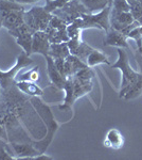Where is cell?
<instances>
[{"mask_svg":"<svg viewBox=\"0 0 142 160\" xmlns=\"http://www.w3.org/2000/svg\"><path fill=\"white\" fill-rule=\"evenodd\" d=\"M31 105L33 106L34 110L36 111L39 118L43 120V122L47 126V135L45 138L40 141L32 142V144L35 146L40 153H45L46 149L48 148V146L50 145V143L53 140V137L55 135V132L58 129V123L55 121L54 115L51 111V108L48 105H46L45 102H43V100L39 98V96H33L30 98Z\"/></svg>","mask_w":142,"mask_h":160,"instance_id":"6da1fadb","label":"cell"},{"mask_svg":"<svg viewBox=\"0 0 142 160\" xmlns=\"http://www.w3.org/2000/svg\"><path fill=\"white\" fill-rule=\"evenodd\" d=\"M25 8L14 0H0V15L2 18V26L11 31L25 24L24 13Z\"/></svg>","mask_w":142,"mask_h":160,"instance_id":"7a4b0ae2","label":"cell"},{"mask_svg":"<svg viewBox=\"0 0 142 160\" xmlns=\"http://www.w3.org/2000/svg\"><path fill=\"white\" fill-rule=\"evenodd\" d=\"M118 60L115 64H112V68H119L122 72V82H121V90L119 93V97L123 98L125 92L134 82L140 76V73L135 72L130 65L127 53L123 48H118Z\"/></svg>","mask_w":142,"mask_h":160,"instance_id":"3957f363","label":"cell"},{"mask_svg":"<svg viewBox=\"0 0 142 160\" xmlns=\"http://www.w3.org/2000/svg\"><path fill=\"white\" fill-rule=\"evenodd\" d=\"M110 10H112V6L108 4L106 8H104L100 12L95 13V14H94V13L83 14L80 18L74 20L73 24L82 30L87 29V28H98V29L105 30V32H106L110 28Z\"/></svg>","mask_w":142,"mask_h":160,"instance_id":"277c9868","label":"cell"},{"mask_svg":"<svg viewBox=\"0 0 142 160\" xmlns=\"http://www.w3.org/2000/svg\"><path fill=\"white\" fill-rule=\"evenodd\" d=\"M52 17V13L47 12L43 7H33L24 13L25 24L33 33L36 31H45Z\"/></svg>","mask_w":142,"mask_h":160,"instance_id":"5b68a950","label":"cell"},{"mask_svg":"<svg viewBox=\"0 0 142 160\" xmlns=\"http://www.w3.org/2000/svg\"><path fill=\"white\" fill-rule=\"evenodd\" d=\"M86 13L90 12L80 0H71L63 8L55 10L52 14L64 20L67 25H70L71 22H73L74 20L80 18L82 15L86 14Z\"/></svg>","mask_w":142,"mask_h":160,"instance_id":"8992f818","label":"cell"},{"mask_svg":"<svg viewBox=\"0 0 142 160\" xmlns=\"http://www.w3.org/2000/svg\"><path fill=\"white\" fill-rule=\"evenodd\" d=\"M33 63V60H31L30 56H28L25 51H22L17 58V61L15 63V65L13 66L11 69L7 72L0 71V87L1 89L7 90L9 89L12 84L16 83L15 82V76L19 71L24 69L25 68L29 66L30 64Z\"/></svg>","mask_w":142,"mask_h":160,"instance_id":"52a82bcc","label":"cell"},{"mask_svg":"<svg viewBox=\"0 0 142 160\" xmlns=\"http://www.w3.org/2000/svg\"><path fill=\"white\" fill-rule=\"evenodd\" d=\"M67 26L68 25L64 20L53 15V17L49 22L47 29L45 30L46 34L49 38V42L51 44L68 42L70 38H69L68 33H67Z\"/></svg>","mask_w":142,"mask_h":160,"instance_id":"ba28073f","label":"cell"},{"mask_svg":"<svg viewBox=\"0 0 142 160\" xmlns=\"http://www.w3.org/2000/svg\"><path fill=\"white\" fill-rule=\"evenodd\" d=\"M9 33L16 38V42L19 46H21L22 49L28 56L32 55V38L33 32L29 29L25 24H22L14 30L9 31Z\"/></svg>","mask_w":142,"mask_h":160,"instance_id":"9c48e42d","label":"cell"},{"mask_svg":"<svg viewBox=\"0 0 142 160\" xmlns=\"http://www.w3.org/2000/svg\"><path fill=\"white\" fill-rule=\"evenodd\" d=\"M12 148L14 151L15 155H16V159H30V160H35L36 157L40 154L37 148L32 144V141H30V143H13L11 144Z\"/></svg>","mask_w":142,"mask_h":160,"instance_id":"30bf717a","label":"cell"},{"mask_svg":"<svg viewBox=\"0 0 142 160\" xmlns=\"http://www.w3.org/2000/svg\"><path fill=\"white\" fill-rule=\"evenodd\" d=\"M51 43L45 31H36L32 38V53H40L44 57L48 56Z\"/></svg>","mask_w":142,"mask_h":160,"instance_id":"8fae6325","label":"cell"},{"mask_svg":"<svg viewBox=\"0 0 142 160\" xmlns=\"http://www.w3.org/2000/svg\"><path fill=\"white\" fill-rule=\"evenodd\" d=\"M104 45L106 46H115L118 48H128L127 38L120 31L113 29L110 27L108 31H106V35L104 38Z\"/></svg>","mask_w":142,"mask_h":160,"instance_id":"7c38bea8","label":"cell"},{"mask_svg":"<svg viewBox=\"0 0 142 160\" xmlns=\"http://www.w3.org/2000/svg\"><path fill=\"white\" fill-rule=\"evenodd\" d=\"M46 62H47V73L48 76L50 78L51 82L54 84V87H56L57 89L63 90L64 84H65L66 78L64 76H62V74L58 72V69L56 68L55 64H54V59L50 56H46Z\"/></svg>","mask_w":142,"mask_h":160,"instance_id":"4fadbf2b","label":"cell"},{"mask_svg":"<svg viewBox=\"0 0 142 160\" xmlns=\"http://www.w3.org/2000/svg\"><path fill=\"white\" fill-rule=\"evenodd\" d=\"M124 142V137L121 133V131L118 130L117 128H112L110 130H108L104 141V145L112 149H120L123 148Z\"/></svg>","mask_w":142,"mask_h":160,"instance_id":"5bb4252c","label":"cell"},{"mask_svg":"<svg viewBox=\"0 0 142 160\" xmlns=\"http://www.w3.org/2000/svg\"><path fill=\"white\" fill-rule=\"evenodd\" d=\"M63 90L66 93L65 99H64V104L59 105L58 108L61 110L70 109L72 107V105H73V102H76V98H74V87H73V79H72V76L67 77L66 78Z\"/></svg>","mask_w":142,"mask_h":160,"instance_id":"9a60e30c","label":"cell"},{"mask_svg":"<svg viewBox=\"0 0 142 160\" xmlns=\"http://www.w3.org/2000/svg\"><path fill=\"white\" fill-rule=\"evenodd\" d=\"M16 88L20 92L29 95V96H42L44 94V91L40 89L35 82H29V81H19L16 82Z\"/></svg>","mask_w":142,"mask_h":160,"instance_id":"2e32d148","label":"cell"},{"mask_svg":"<svg viewBox=\"0 0 142 160\" xmlns=\"http://www.w3.org/2000/svg\"><path fill=\"white\" fill-rule=\"evenodd\" d=\"M69 55H71V53L68 48V45H67V42L51 44L50 45L48 56L52 57L53 59H66Z\"/></svg>","mask_w":142,"mask_h":160,"instance_id":"e0dca14e","label":"cell"},{"mask_svg":"<svg viewBox=\"0 0 142 160\" xmlns=\"http://www.w3.org/2000/svg\"><path fill=\"white\" fill-rule=\"evenodd\" d=\"M72 79H73L74 98H76V100L91 91V89H92L91 81H83V80H79L73 76H72Z\"/></svg>","mask_w":142,"mask_h":160,"instance_id":"ac0fdd59","label":"cell"},{"mask_svg":"<svg viewBox=\"0 0 142 160\" xmlns=\"http://www.w3.org/2000/svg\"><path fill=\"white\" fill-rule=\"evenodd\" d=\"M107 64L110 65V62L108 60V58L104 53L100 52L99 50L94 49L91 52L89 53L88 58L86 60V64L88 65V68H94V66L99 65V64Z\"/></svg>","mask_w":142,"mask_h":160,"instance_id":"d6986e66","label":"cell"},{"mask_svg":"<svg viewBox=\"0 0 142 160\" xmlns=\"http://www.w3.org/2000/svg\"><path fill=\"white\" fill-rule=\"evenodd\" d=\"M39 79V73H38V66L25 72H18L15 76V82L19 81H29V82H36Z\"/></svg>","mask_w":142,"mask_h":160,"instance_id":"ffe728a7","label":"cell"},{"mask_svg":"<svg viewBox=\"0 0 142 160\" xmlns=\"http://www.w3.org/2000/svg\"><path fill=\"white\" fill-rule=\"evenodd\" d=\"M141 94H142V74H140L138 79L128 88L127 91L125 92L124 96H123V98L126 100L134 99L136 97L140 96Z\"/></svg>","mask_w":142,"mask_h":160,"instance_id":"44dd1931","label":"cell"},{"mask_svg":"<svg viewBox=\"0 0 142 160\" xmlns=\"http://www.w3.org/2000/svg\"><path fill=\"white\" fill-rule=\"evenodd\" d=\"M80 1L88 9L90 13H94V11L100 12L108 6L107 0H80Z\"/></svg>","mask_w":142,"mask_h":160,"instance_id":"7402d4cb","label":"cell"},{"mask_svg":"<svg viewBox=\"0 0 142 160\" xmlns=\"http://www.w3.org/2000/svg\"><path fill=\"white\" fill-rule=\"evenodd\" d=\"M94 50V48L91 47V46H89L87 43L85 42H80L79 46H77V48L76 49L72 55L77 57L79 59H81L82 61H84L85 63H86V60L87 58H88L89 53L91 52V51Z\"/></svg>","mask_w":142,"mask_h":160,"instance_id":"603a6c76","label":"cell"},{"mask_svg":"<svg viewBox=\"0 0 142 160\" xmlns=\"http://www.w3.org/2000/svg\"><path fill=\"white\" fill-rule=\"evenodd\" d=\"M69 1H71V0H46V4L44 8L47 12L53 13L55 10L63 8Z\"/></svg>","mask_w":142,"mask_h":160,"instance_id":"cb8c5ba5","label":"cell"},{"mask_svg":"<svg viewBox=\"0 0 142 160\" xmlns=\"http://www.w3.org/2000/svg\"><path fill=\"white\" fill-rule=\"evenodd\" d=\"M131 14L133 15L134 20L142 26V6L138 2V0L135 3L131 4Z\"/></svg>","mask_w":142,"mask_h":160,"instance_id":"d4e9b609","label":"cell"},{"mask_svg":"<svg viewBox=\"0 0 142 160\" xmlns=\"http://www.w3.org/2000/svg\"><path fill=\"white\" fill-rule=\"evenodd\" d=\"M94 76V73L92 72L91 68H82L73 75V77H76V79L83 80V81H91V79Z\"/></svg>","mask_w":142,"mask_h":160,"instance_id":"484cf974","label":"cell"},{"mask_svg":"<svg viewBox=\"0 0 142 160\" xmlns=\"http://www.w3.org/2000/svg\"><path fill=\"white\" fill-rule=\"evenodd\" d=\"M112 9L117 12H131V4L126 0H113Z\"/></svg>","mask_w":142,"mask_h":160,"instance_id":"4316f807","label":"cell"},{"mask_svg":"<svg viewBox=\"0 0 142 160\" xmlns=\"http://www.w3.org/2000/svg\"><path fill=\"white\" fill-rule=\"evenodd\" d=\"M127 38H133L134 41H136L137 43V47L140 52H142V34L139 30V26H137L136 28H134L133 30L131 31L130 33L127 34Z\"/></svg>","mask_w":142,"mask_h":160,"instance_id":"83f0119b","label":"cell"},{"mask_svg":"<svg viewBox=\"0 0 142 160\" xmlns=\"http://www.w3.org/2000/svg\"><path fill=\"white\" fill-rule=\"evenodd\" d=\"M81 32H82V29L77 28L73 22H71L70 25L67 26V33H68L69 38H80Z\"/></svg>","mask_w":142,"mask_h":160,"instance_id":"f1b7e54d","label":"cell"},{"mask_svg":"<svg viewBox=\"0 0 142 160\" xmlns=\"http://www.w3.org/2000/svg\"><path fill=\"white\" fill-rule=\"evenodd\" d=\"M14 159L16 158L7 153L3 146H0V160H14Z\"/></svg>","mask_w":142,"mask_h":160,"instance_id":"f546056e","label":"cell"},{"mask_svg":"<svg viewBox=\"0 0 142 160\" xmlns=\"http://www.w3.org/2000/svg\"><path fill=\"white\" fill-rule=\"evenodd\" d=\"M0 138H1V139H4L6 141L7 140V135L6 128H4L2 125H0Z\"/></svg>","mask_w":142,"mask_h":160,"instance_id":"4dcf8cb0","label":"cell"},{"mask_svg":"<svg viewBox=\"0 0 142 160\" xmlns=\"http://www.w3.org/2000/svg\"><path fill=\"white\" fill-rule=\"evenodd\" d=\"M15 1L20 4H33L35 2L39 1V0H15Z\"/></svg>","mask_w":142,"mask_h":160,"instance_id":"1f68e13d","label":"cell"},{"mask_svg":"<svg viewBox=\"0 0 142 160\" xmlns=\"http://www.w3.org/2000/svg\"><path fill=\"white\" fill-rule=\"evenodd\" d=\"M126 1H127L130 4H133V3H135V2L137 1V0H126Z\"/></svg>","mask_w":142,"mask_h":160,"instance_id":"d6a6232c","label":"cell"},{"mask_svg":"<svg viewBox=\"0 0 142 160\" xmlns=\"http://www.w3.org/2000/svg\"><path fill=\"white\" fill-rule=\"evenodd\" d=\"M2 27V18H1V15H0V28Z\"/></svg>","mask_w":142,"mask_h":160,"instance_id":"836d02e7","label":"cell"},{"mask_svg":"<svg viewBox=\"0 0 142 160\" xmlns=\"http://www.w3.org/2000/svg\"><path fill=\"white\" fill-rule=\"evenodd\" d=\"M107 1H108V4H110V6H112V3L113 0H107Z\"/></svg>","mask_w":142,"mask_h":160,"instance_id":"e575fe53","label":"cell"},{"mask_svg":"<svg viewBox=\"0 0 142 160\" xmlns=\"http://www.w3.org/2000/svg\"><path fill=\"white\" fill-rule=\"evenodd\" d=\"M139 30H140L141 34H142V26H139Z\"/></svg>","mask_w":142,"mask_h":160,"instance_id":"d590c367","label":"cell"},{"mask_svg":"<svg viewBox=\"0 0 142 160\" xmlns=\"http://www.w3.org/2000/svg\"><path fill=\"white\" fill-rule=\"evenodd\" d=\"M138 2H139V3L141 4V6H142V0H138Z\"/></svg>","mask_w":142,"mask_h":160,"instance_id":"8d00e7d4","label":"cell"},{"mask_svg":"<svg viewBox=\"0 0 142 160\" xmlns=\"http://www.w3.org/2000/svg\"><path fill=\"white\" fill-rule=\"evenodd\" d=\"M0 89H1V87H0Z\"/></svg>","mask_w":142,"mask_h":160,"instance_id":"74e56055","label":"cell"}]
</instances>
